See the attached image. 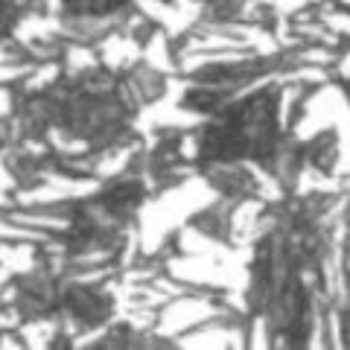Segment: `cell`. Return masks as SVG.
<instances>
[{
	"label": "cell",
	"instance_id": "6da1fadb",
	"mask_svg": "<svg viewBox=\"0 0 350 350\" xmlns=\"http://www.w3.org/2000/svg\"><path fill=\"white\" fill-rule=\"evenodd\" d=\"M140 196L144 193H140L137 184H120V187L108 190L103 196V207L108 213H114V216H123V213L135 211V207L140 204Z\"/></svg>",
	"mask_w": 350,
	"mask_h": 350
},
{
	"label": "cell",
	"instance_id": "7a4b0ae2",
	"mask_svg": "<svg viewBox=\"0 0 350 350\" xmlns=\"http://www.w3.org/2000/svg\"><path fill=\"white\" fill-rule=\"evenodd\" d=\"M76 12H108L111 6L123 3V0H64Z\"/></svg>",
	"mask_w": 350,
	"mask_h": 350
}]
</instances>
